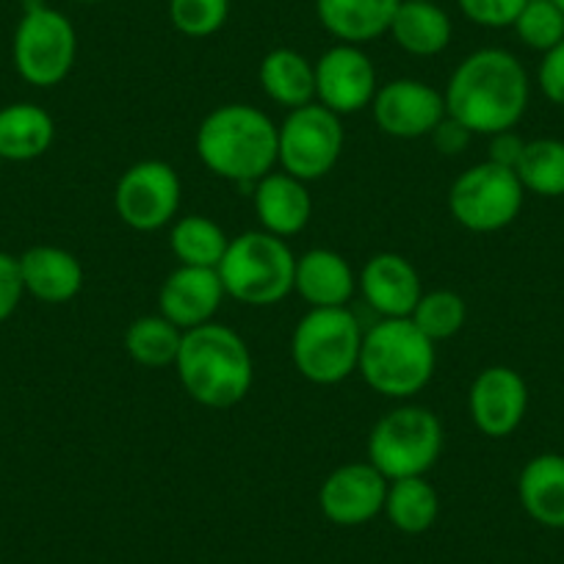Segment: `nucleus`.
I'll use <instances>...</instances> for the list:
<instances>
[{"mask_svg": "<svg viewBox=\"0 0 564 564\" xmlns=\"http://www.w3.org/2000/svg\"><path fill=\"white\" fill-rule=\"evenodd\" d=\"M56 139V122L34 102H12L0 108V159L34 161L51 150Z\"/></svg>", "mask_w": 564, "mask_h": 564, "instance_id": "25", "label": "nucleus"}, {"mask_svg": "<svg viewBox=\"0 0 564 564\" xmlns=\"http://www.w3.org/2000/svg\"><path fill=\"white\" fill-rule=\"evenodd\" d=\"M443 426L426 406L404 404L384 412L368 437V463L388 481L426 476L441 459Z\"/></svg>", "mask_w": 564, "mask_h": 564, "instance_id": "7", "label": "nucleus"}, {"mask_svg": "<svg viewBox=\"0 0 564 564\" xmlns=\"http://www.w3.org/2000/svg\"><path fill=\"white\" fill-rule=\"evenodd\" d=\"M357 289L362 291L368 307L382 318H410L423 296L415 265L395 252L368 258L357 276Z\"/></svg>", "mask_w": 564, "mask_h": 564, "instance_id": "17", "label": "nucleus"}, {"mask_svg": "<svg viewBox=\"0 0 564 564\" xmlns=\"http://www.w3.org/2000/svg\"><path fill=\"white\" fill-rule=\"evenodd\" d=\"M518 496L525 514L545 529H564V457L540 454L518 479Z\"/></svg>", "mask_w": 564, "mask_h": 564, "instance_id": "23", "label": "nucleus"}, {"mask_svg": "<svg viewBox=\"0 0 564 564\" xmlns=\"http://www.w3.org/2000/svg\"><path fill=\"white\" fill-rule=\"evenodd\" d=\"M390 481L371 463L335 468L318 490V507L335 525H362L384 509Z\"/></svg>", "mask_w": 564, "mask_h": 564, "instance_id": "15", "label": "nucleus"}, {"mask_svg": "<svg viewBox=\"0 0 564 564\" xmlns=\"http://www.w3.org/2000/svg\"><path fill=\"white\" fill-rule=\"evenodd\" d=\"M388 34L410 56L430 58L452 45L454 25L437 0H401Z\"/></svg>", "mask_w": 564, "mask_h": 564, "instance_id": "22", "label": "nucleus"}, {"mask_svg": "<svg viewBox=\"0 0 564 564\" xmlns=\"http://www.w3.org/2000/svg\"><path fill=\"white\" fill-rule=\"evenodd\" d=\"M230 18V0H170V20L183 36L205 40Z\"/></svg>", "mask_w": 564, "mask_h": 564, "instance_id": "32", "label": "nucleus"}, {"mask_svg": "<svg viewBox=\"0 0 564 564\" xmlns=\"http://www.w3.org/2000/svg\"><path fill=\"white\" fill-rule=\"evenodd\" d=\"M357 289L349 260L333 249H311L296 258L294 291L311 307H346Z\"/></svg>", "mask_w": 564, "mask_h": 564, "instance_id": "20", "label": "nucleus"}, {"mask_svg": "<svg viewBox=\"0 0 564 564\" xmlns=\"http://www.w3.org/2000/svg\"><path fill=\"white\" fill-rule=\"evenodd\" d=\"M221 285L227 296L252 307H269L294 291L296 254L265 230H249L232 238L219 263Z\"/></svg>", "mask_w": 564, "mask_h": 564, "instance_id": "5", "label": "nucleus"}, {"mask_svg": "<svg viewBox=\"0 0 564 564\" xmlns=\"http://www.w3.org/2000/svg\"><path fill=\"white\" fill-rule=\"evenodd\" d=\"M18 263L25 294L47 305H64L84 289V265L62 247H31Z\"/></svg>", "mask_w": 564, "mask_h": 564, "instance_id": "19", "label": "nucleus"}, {"mask_svg": "<svg viewBox=\"0 0 564 564\" xmlns=\"http://www.w3.org/2000/svg\"><path fill=\"white\" fill-rule=\"evenodd\" d=\"M470 421L487 437H509L529 410L525 379L509 366H490L474 379L468 393Z\"/></svg>", "mask_w": 564, "mask_h": 564, "instance_id": "14", "label": "nucleus"}, {"mask_svg": "<svg viewBox=\"0 0 564 564\" xmlns=\"http://www.w3.org/2000/svg\"><path fill=\"white\" fill-rule=\"evenodd\" d=\"M23 276H20V263L12 254L0 252V324L7 322L18 311L23 300Z\"/></svg>", "mask_w": 564, "mask_h": 564, "instance_id": "34", "label": "nucleus"}, {"mask_svg": "<svg viewBox=\"0 0 564 564\" xmlns=\"http://www.w3.org/2000/svg\"><path fill=\"white\" fill-rule=\"evenodd\" d=\"M465 316H468V307L463 296L454 291H430L421 296L410 318L432 344H437V340L454 338L465 327Z\"/></svg>", "mask_w": 564, "mask_h": 564, "instance_id": "30", "label": "nucleus"}, {"mask_svg": "<svg viewBox=\"0 0 564 564\" xmlns=\"http://www.w3.org/2000/svg\"><path fill=\"white\" fill-rule=\"evenodd\" d=\"M75 3H97V0H75Z\"/></svg>", "mask_w": 564, "mask_h": 564, "instance_id": "39", "label": "nucleus"}, {"mask_svg": "<svg viewBox=\"0 0 564 564\" xmlns=\"http://www.w3.org/2000/svg\"><path fill=\"white\" fill-rule=\"evenodd\" d=\"M371 108L379 130L395 139L430 135L446 117V100L441 91L415 78H399L379 86Z\"/></svg>", "mask_w": 564, "mask_h": 564, "instance_id": "13", "label": "nucleus"}, {"mask_svg": "<svg viewBox=\"0 0 564 564\" xmlns=\"http://www.w3.org/2000/svg\"><path fill=\"white\" fill-rule=\"evenodd\" d=\"M377 89V67L360 45L338 42L316 62V100L338 117L371 106Z\"/></svg>", "mask_w": 564, "mask_h": 564, "instance_id": "12", "label": "nucleus"}, {"mask_svg": "<svg viewBox=\"0 0 564 564\" xmlns=\"http://www.w3.org/2000/svg\"><path fill=\"white\" fill-rule=\"evenodd\" d=\"M512 29L525 47L547 53L564 40V14L551 0H529Z\"/></svg>", "mask_w": 564, "mask_h": 564, "instance_id": "31", "label": "nucleus"}, {"mask_svg": "<svg viewBox=\"0 0 564 564\" xmlns=\"http://www.w3.org/2000/svg\"><path fill=\"white\" fill-rule=\"evenodd\" d=\"M362 329L349 307H311L291 338L294 366L307 382L338 384L357 371Z\"/></svg>", "mask_w": 564, "mask_h": 564, "instance_id": "6", "label": "nucleus"}, {"mask_svg": "<svg viewBox=\"0 0 564 564\" xmlns=\"http://www.w3.org/2000/svg\"><path fill=\"white\" fill-rule=\"evenodd\" d=\"M465 18L481 29H509L529 0H457Z\"/></svg>", "mask_w": 564, "mask_h": 564, "instance_id": "33", "label": "nucleus"}, {"mask_svg": "<svg viewBox=\"0 0 564 564\" xmlns=\"http://www.w3.org/2000/svg\"><path fill=\"white\" fill-rule=\"evenodd\" d=\"M446 113L470 133L496 135L512 130L529 108V75L525 67L501 47H481L470 53L448 78Z\"/></svg>", "mask_w": 564, "mask_h": 564, "instance_id": "1", "label": "nucleus"}, {"mask_svg": "<svg viewBox=\"0 0 564 564\" xmlns=\"http://www.w3.org/2000/svg\"><path fill=\"white\" fill-rule=\"evenodd\" d=\"M536 80H540V89L547 100L564 106V40L547 53H542Z\"/></svg>", "mask_w": 564, "mask_h": 564, "instance_id": "35", "label": "nucleus"}, {"mask_svg": "<svg viewBox=\"0 0 564 564\" xmlns=\"http://www.w3.org/2000/svg\"><path fill=\"white\" fill-rule=\"evenodd\" d=\"M183 344V329L175 327L170 318L141 316L124 333V349L139 366L144 368H166L175 366L177 351Z\"/></svg>", "mask_w": 564, "mask_h": 564, "instance_id": "28", "label": "nucleus"}, {"mask_svg": "<svg viewBox=\"0 0 564 564\" xmlns=\"http://www.w3.org/2000/svg\"><path fill=\"white\" fill-rule=\"evenodd\" d=\"M523 150L525 141L514 130H503V133L490 135V159L487 161H492L498 166H507V170H518Z\"/></svg>", "mask_w": 564, "mask_h": 564, "instance_id": "37", "label": "nucleus"}, {"mask_svg": "<svg viewBox=\"0 0 564 564\" xmlns=\"http://www.w3.org/2000/svg\"><path fill=\"white\" fill-rule=\"evenodd\" d=\"M181 177L166 161H139L122 172L113 192V208L128 227L153 232L172 225L181 208Z\"/></svg>", "mask_w": 564, "mask_h": 564, "instance_id": "11", "label": "nucleus"}, {"mask_svg": "<svg viewBox=\"0 0 564 564\" xmlns=\"http://www.w3.org/2000/svg\"><path fill=\"white\" fill-rule=\"evenodd\" d=\"M175 368L186 393L214 410H227L247 399L254 379L249 346L241 335L216 322L183 333Z\"/></svg>", "mask_w": 564, "mask_h": 564, "instance_id": "3", "label": "nucleus"}, {"mask_svg": "<svg viewBox=\"0 0 564 564\" xmlns=\"http://www.w3.org/2000/svg\"><path fill=\"white\" fill-rule=\"evenodd\" d=\"M382 512L404 534H423L435 525L437 514H441V498L423 476L395 479L388 485Z\"/></svg>", "mask_w": 564, "mask_h": 564, "instance_id": "26", "label": "nucleus"}, {"mask_svg": "<svg viewBox=\"0 0 564 564\" xmlns=\"http://www.w3.org/2000/svg\"><path fill=\"white\" fill-rule=\"evenodd\" d=\"M254 214L260 227L276 238L296 236L307 227L313 214V199L307 183L289 172H269L254 183Z\"/></svg>", "mask_w": 564, "mask_h": 564, "instance_id": "18", "label": "nucleus"}, {"mask_svg": "<svg viewBox=\"0 0 564 564\" xmlns=\"http://www.w3.org/2000/svg\"><path fill=\"white\" fill-rule=\"evenodd\" d=\"M437 351L412 318H379L360 346L357 371L368 388L388 399H410L430 384Z\"/></svg>", "mask_w": 564, "mask_h": 564, "instance_id": "4", "label": "nucleus"}, {"mask_svg": "<svg viewBox=\"0 0 564 564\" xmlns=\"http://www.w3.org/2000/svg\"><path fill=\"white\" fill-rule=\"evenodd\" d=\"M170 247L181 265H194V269H219L225 258L230 238L225 236L219 225L208 216H183L172 225Z\"/></svg>", "mask_w": 564, "mask_h": 564, "instance_id": "27", "label": "nucleus"}, {"mask_svg": "<svg viewBox=\"0 0 564 564\" xmlns=\"http://www.w3.org/2000/svg\"><path fill=\"white\" fill-rule=\"evenodd\" d=\"M514 175L523 183L525 192L540 194V197H564V141H525Z\"/></svg>", "mask_w": 564, "mask_h": 564, "instance_id": "29", "label": "nucleus"}, {"mask_svg": "<svg viewBox=\"0 0 564 564\" xmlns=\"http://www.w3.org/2000/svg\"><path fill=\"white\" fill-rule=\"evenodd\" d=\"M401 0H316L318 23L344 45H366L390 31Z\"/></svg>", "mask_w": 564, "mask_h": 564, "instance_id": "21", "label": "nucleus"}, {"mask_svg": "<svg viewBox=\"0 0 564 564\" xmlns=\"http://www.w3.org/2000/svg\"><path fill=\"white\" fill-rule=\"evenodd\" d=\"M197 155L221 181L254 186L276 166V124L249 102H227L199 124Z\"/></svg>", "mask_w": 564, "mask_h": 564, "instance_id": "2", "label": "nucleus"}, {"mask_svg": "<svg viewBox=\"0 0 564 564\" xmlns=\"http://www.w3.org/2000/svg\"><path fill=\"white\" fill-rule=\"evenodd\" d=\"M432 141H435V148L441 150L443 155H459L465 148L470 144V130L465 128V124H459L454 117H443L441 122H437V128L432 130Z\"/></svg>", "mask_w": 564, "mask_h": 564, "instance_id": "36", "label": "nucleus"}, {"mask_svg": "<svg viewBox=\"0 0 564 564\" xmlns=\"http://www.w3.org/2000/svg\"><path fill=\"white\" fill-rule=\"evenodd\" d=\"M525 188L514 170L492 161L465 170L448 192L454 221L470 232H496L512 225L523 208Z\"/></svg>", "mask_w": 564, "mask_h": 564, "instance_id": "10", "label": "nucleus"}, {"mask_svg": "<svg viewBox=\"0 0 564 564\" xmlns=\"http://www.w3.org/2000/svg\"><path fill=\"white\" fill-rule=\"evenodd\" d=\"M227 296L221 276L216 269H194V265H177L161 285L159 307L161 316L170 318L183 333L203 324L214 322L221 300Z\"/></svg>", "mask_w": 564, "mask_h": 564, "instance_id": "16", "label": "nucleus"}, {"mask_svg": "<svg viewBox=\"0 0 564 564\" xmlns=\"http://www.w3.org/2000/svg\"><path fill=\"white\" fill-rule=\"evenodd\" d=\"M258 75L269 100L289 111L316 100V64H311V58L294 47H276L265 53Z\"/></svg>", "mask_w": 564, "mask_h": 564, "instance_id": "24", "label": "nucleus"}, {"mask_svg": "<svg viewBox=\"0 0 564 564\" xmlns=\"http://www.w3.org/2000/svg\"><path fill=\"white\" fill-rule=\"evenodd\" d=\"M551 3H553V7H556V9H558V12H562V14H564V0H551Z\"/></svg>", "mask_w": 564, "mask_h": 564, "instance_id": "38", "label": "nucleus"}, {"mask_svg": "<svg viewBox=\"0 0 564 564\" xmlns=\"http://www.w3.org/2000/svg\"><path fill=\"white\" fill-rule=\"evenodd\" d=\"M78 56L75 25L47 3H29L14 31V67L31 86L51 89L73 69Z\"/></svg>", "mask_w": 564, "mask_h": 564, "instance_id": "8", "label": "nucleus"}, {"mask_svg": "<svg viewBox=\"0 0 564 564\" xmlns=\"http://www.w3.org/2000/svg\"><path fill=\"white\" fill-rule=\"evenodd\" d=\"M344 141L346 133L338 113L322 102L294 108L285 122L276 124V164L302 183L322 181L338 164Z\"/></svg>", "mask_w": 564, "mask_h": 564, "instance_id": "9", "label": "nucleus"}]
</instances>
